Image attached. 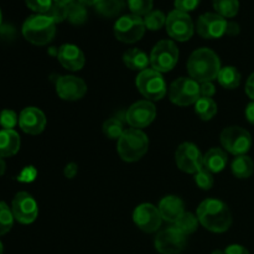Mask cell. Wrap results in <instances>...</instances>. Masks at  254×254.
Listing matches in <instances>:
<instances>
[{"label": "cell", "instance_id": "cell-1", "mask_svg": "<svg viewBox=\"0 0 254 254\" xmlns=\"http://www.w3.org/2000/svg\"><path fill=\"white\" fill-rule=\"evenodd\" d=\"M198 222L215 233H223L232 225V215L223 201L217 198H207L202 201L197 208Z\"/></svg>", "mask_w": 254, "mask_h": 254}, {"label": "cell", "instance_id": "cell-2", "mask_svg": "<svg viewBox=\"0 0 254 254\" xmlns=\"http://www.w3.org/2000/svg\"><path fill=\"white\" fill-rule=\"evenodd\" d=\"M221 61L215 51L207 47H201L191 54L188 60V72L198 83L212 82L221 71Z\"/></svg>", "mask_w": 254, "mask_h": 254}, {"label": "cell", "instance_id": "cell-3", "mask_svg": "<svg viewBox=\"0 0 254 254\" xmlns=\"http://www.w3.org/2000/svg\"><path fill=\"white\" fill-rule=\"evenodd\" d=\"M149 149V139L140 129L130 128L124 130L121 138L118 139L119 156L127 163H134L143 158Z\"/></svg>", "mask_w": 254, "mask_h": 254}, {"label": "cell", "instance_id": "cell-4", "mask_svg": "<svg viewBox=\"0 0 254 254\" xmlns=\"http://www.w3.org/2000/svg\"><path fill=\"white\" fill-rule=\"evenodd\" d=\"M56 34V24L46 15H31L22 25V35L32 45L44 46L54 40Z\"/></svg>", "mask_w": 254, "mask_h": 254}, {"label": "cell", "instance_id": "cell-5", "mask_svg": "<svg viewBox=\"0 0 254 254\" xmlns=\"http://www.w3.org/2000/svg\"><path fill=\"white\" fill-rule=\"evenodd\" d=\"M135 84L141 96L146 98V101H160L165 97L168 92L166 82L160 72L153 68H146L139 72L136 76Z\"/></svg>", "mask_w": 254, "mask_h": 254}, {"label": "cell", "instance_id": "cell-6", "mask_svg": "<svg viewBox=\"0 0 254 254\" xmlns=\"http://www.w3.org/2000/svg\"><path fill=\"white\" fill-rule=\"evenodd\" d=\"M200 97V83L191 77H180L169 87V98L176 106H191L195 104Z\"/></svg>", "mask_w": 254, "mask_h": 254}, {"label": "cell", "instance_id": "cell-7", "mask_svg": "<svg viewBox=\"0 0 254 254\" xmlns=\"http://www.w3.org/2000/svg\"><path fill=\"white\" fill-rule=\"evenodd\" d=\"M221 144L226 151L233 155H246L252 148V135L242 127H228L221 133Z\"/></svg>", "mask_w": 254, "mask_h": 254}, {"label": "cell", "instance_id": "cell-8", "mask_svg": "<svg viewBox=\"0 0 254 254\" xmlns=\"http://www.w3.org/2000/svg\"><path fill=\"white\" fill-rule=\"evenodd\" d=\"M179 60V49L171 40H161L154 46L150 54V64L153 69L169 72L176 66Z\"/></svg>", "mask_w": 254, "mask_h": 254}, {"label": "cell", "instance_id": "cell-9", "mask_svg": "<svg viewBox=\"0 0 254 254\" xmlns=\"http://www.w3.org/2000/svg\"><path fill=\"white\" fill-rule=\"evenodd\" d=\"M145 25L140 16L129 14L121 16L114 24V35L124 44H134L145 34Z\"/></svg>", "mask_w": 254, "mask_h": 254}, {"label": "cell", "instance_id": "cell-10", "mask_svg": "<svg viewBox=\"0 0 254 254\" xmlns=\"http://www.w3.org/2000/svg\"><path fill=\"white\" fill-rule=\"evenodd\" d=\"M165 27L169 36L180 42L190 40L195 31V26L190 15L179 10H173L168 15Z\"/></svg>", "mask_w": 254, "mask_h": 254}, {"label": "cell", "instance_id": "cell-11", "mask_svg": "<svg viewBox=\"0 0 254 254\" xmlns=\"http://www.w3.org/2000/svg\"><path fill=\"white\" fill-rule=\"evenodd\" d=\"M154 246L160 254H180L186 247V236L176 227L165 228L156 235Z\"/></svg>", "mask_w": 254, "mask_h": 254}, {"label": "cell", "instance_id": "cell-12", "mask_svg": "<svg viewBox=\"0 0 254 254\" xmlns=\"http://www.w3.org/2000/svg\"><path fill=\"white\" fill-rule=\"evenodd\" d=\"M11 211L14 218L22 225H30L39 215V207L35 198L29 192H17L12 198Z\"/></svg>", "mask_w": 254, "mask_h": 254}, {"label": "cell", "instance_id": "cell-13", "mask_svg": "<svg viewBox=\"0 0 254 254\" xmlns=\"http://www.w3.org/2000/svg\"><path fill=\"white\" fill-rule=\"evenodd\" d=\"M175 161L181 171L196 174L203 166V155L192 143H183L175 153Z\"/></svg>", "mask_w": 254, "mask_h": 254}, {"label": "cell", "instance_id": "cell-14", "mask_svg": "<svg viewBox=\"0 0 254 254\" xmlns=\"http://www.w3.org/2000/svg\"><path fill=\"white\" fill-rule=\"evenodd\" d=\"M133 221L136 227L146 233H153L160 228L163 217L160 211L151 203H141L133 212Z\"/></svg>", "mask_w": 254, "mask_h": 254}, {"label": "cell", "instance_id": "cell-15", "mask_svg": "<svg viewBox=\"0 0 254 254\" xmlns=\"http://www.w3.org/2000/svg\"><path fill=\"white\" fill-rule=\"evenodd\" d=\"M227 24L225 17L220 16L216 12H206L197 19L196 30L197 34L203 39L213 40L220 39L226 35Z\"/></svg>", "mask_w": 254, "mask_h": 254}, {"label": "cell", "instance_id": "cell-16", "mask_svg": "<svg viewBox=\"0 0 254 254\" xmlns=\"http://www.w3.org/2000/svg\"><path fill=\"white\" fill-rule=\"evenodd\" d=\"M156 117V108L153 102L138 101L129 107L127 112V122L131 128L141 129L150 126Z\"/></svg>", "mask_w": 254, "mask_h": 254}, {"label": "cell", "instance_id": "cell-17", "mask_svg": "<svg viewBox=\"0 0 254 254\" xmlns=\"http://www.w3.org/2000/svg\"><path fill=\"white\" fill-rule=\"evenodd\" d=\"M56 93L64 101H78L87 93V84L76 76H61L56 81Z\"/></svg>", "mask_w": 254, "mask_h": 254}, {"label": "cell", "instance_id": "cell-18", "mask_svg": "<svg viewBox=\"0 0 254 254\" xmlns=\"http://www.w3.org/2000/svg\"><path fill=\"white\" fill-rule=\"evenodd\" d=\"M19 126L22 131L30 135L42 133L46 127V117L44 112L36 107H27L19 116Z\"/></svg>", "mask_w": 254, "mask_h": 254}, {"label": "cell", "instance_id": "cell-19", "mask_svg": "<svg viewBox=\"0 0 254 254\" xmlns=\"http://www.w3.org/2000/svg\"><path fill=\"white\" fill-rule=\"evenodd\" d=\"M59 62L69 71H79L84 66V55L78 46L72 44H64L57 50Z\"/></svg>", "mask_w": 254, "mask_h": 254}, {"label": "cell", "instance_id": "cell-20", "mask_svg": "<svg viewBox=\"0 0 254 254\" xmlns=\"http://www.w3.org/2000/svg\"><path fill=\"white\" fill-rule=\"evenodd\" d=\"M159 211L164 221L175 223L185 213L183 200L178 196H165L159 203Z\"/></svg>", "mask_w": 254, "mask_h": 254}, {"label": "cell", "instance_id": "cell-21", "mask_svg": "<svg viewBox=\"0 0 254 254\" xmlns=\"http://www.w3.org/2000/svg\"><path fill=\"white\" fill-rule=\"evenodd\" d=\"M20 149V136L14 129L0 130V156L9 158L15 155Z\"/></svg>", "mask_w": 254, "mask_h": 254}, {"label": "cell", "instance_id": "cell-22", "mask_svg": "<svg viewBox=\"0 0 254 254\" xmlns=\"http://www.w3.org/2000/svg\"><path fill=\"white\" fill-rule=\"evenodd\" d=\"M228 163L227 153L221 148H212L203 155V166L211 173H221Z\"/></svg>", "mask_w": 254, "mask_h": 254}, {"label": "cell", "instance_id": "cell-23", "mask_svg": "<svg viewBox=\"0 0 254 254\" xmlns=\"http://www.w3.org/2000/svg\"><path fill=\"white\" fill-rule=\"evenodd\" d=\"M123 61L128 68L141 72L150 64V56L140 49H130L124 52Z\"/></svg>", "mask_w": 254, "mask_h": 254}, {"label": "cell", "instance_id": "cell-24", "mask_svg": "<svg viewBox=\"0 0 254 254\" xmlns=\"http://www.w3.org/2000/svg\"><path fill=\"white\" fill-rule=\"evenodd\" d=\"M94 7L101 16L116 17L126 7V0H98Z\"/></svg>", "mask_w": 254, "mask_h": 254}, {"label": "cell", "instance_id": "cell-25", "mask_svg": "<svg viewBox=\"0 0 254 254\" xmlns=\"http://www.w3.org/2000/svg\"><path fill=\"white\" fill-rule=\"evenodd\" d=\"M232 174L237 179H248L254 173V163L252 159L247 155L236 156L232 161Z\"/></svg>", "mask_w": 254, "mask_h": 254}, {"label": "cell", "instance_id": "cell-26", "mask_svg": "<svg viewBox=\"0 0 254 254\" xmlns=\"http://www.w3.org/2000/svg\"><path fill=\"white\" fill-rule=\"evenodd\" d=\"M217 79L223 88L235 89L241 84L242 76H241V72L236 67L226 66L221 68Z\"/></svg>", "mask_w": 254, "mask_h": 254}, {"label": "cell", "instance_id": "cell-27", "mask_svg": "<svg viewBox=\"0 0 254 254\" xmlns=\"http://www.w3.org/2000/svg\"><path fill=\"white\" fill-rule=\"evenodd\" d=\"M195 112L202 121H211L217 114V104L212 98L200 97L195 103Z\"/></svg>", "mask_w": 254, "mask_h": 254}, {"label": "cell", "instance_id": "cell-28", "mask_svg": "<svg viewBox=\"0 0 254 254\" xmlns=\"http://www.w3.org/2000/svg\"><path fill=\"white\" fill-rule=\"evenodd\" d=\"M216 14L222 17H235L240 11V0H213Z\"/></svg>", "mask_w": 254, "mask_h": 254}, {"label": "cell", "instance_id": "cell-29", "mask_svg": "<svg viewBox=\"0 0 254 254\" xmlns=\"http://www.w3.org/2000/svg\"><path fill=\"white\" fill-rule=\"evenodd\" d=\"M67 19L73 25H82L87 20V9L78 1H72L67 5Z\"/></svg>", "mask_w": 254, "mask_h": 254}, {"label": "cell", "instance_id": "cell-30", "mask_svg": "<svg viewBox=\"0 0 254 254\" xmlns=\"http://www.w3.org/2000/svg\"><path fill=\"white\" fill-rule=\"evenodd\" d=\"M198 223L200 222H198L197 216H195L191 212H185L175 223H174V227H176L180 232H183L184 235L188 236L197 230Z\"/></svg>", "mask_w": 254, "mask_h": 254}, {"label": "cell", "instance_id": "cell-31", "mask_svg": "<svg viewBox=\"0 0 254 254\" xmlns=\"http://www.w3.org/2000/svg\"><path fill=\"white\" fill-rule=\"evenodd\" d=\"M143 20L145 29L151 30V31L160 30L166 24V16L161 10H151L149 14L144 16Z\"/></svg>", "mask_w": 254, "mask_h": 254}, {"label": "cell", "instance_id": "cell-32", "mask_svg": "<svg viewBox=\"0 0 254 254\" xmlns=\"http://www.w3.org/2000/svg\"><path fill=\"white\" fill-rule=\"evenodd\" d=\"M14 223V215L9 206L0 201V236H4L11 230Z\"/></svg>", "mask_w": 254, "mask_h": 254}, {"label": "cell", "instance_id": "cell-33", "mask_svg": "<svg viewBox=\"0 0 254 254\" xmlns=\"http://www.w3.org/2000/svg\"><path fill=\"white\" fill-rule=\"evenodd\" d=\"M103 133L109 139H119L124 133L123 123L117 118L107 119L103 123Z\"/></svg>", "mask_w": 254, "mask_h": 254}, {"label": "cell", "instance_id": "cell-34", "mask_svg": "<svg viewBox=\"0 0 254 254\" xmlns=\"http://www.w3.org/2000/svg\"><path fill=\"white\" fill-rule=\"evenodd\" d=\"M128 6L133 15L145 16L153 10V0H128Z\"/></svg>", "mask_w": 254, "mask_h": 254}, {"label": "cell", "instance_id": "cell-35", "mask_svg": "<svg viewBox=\"0 0 254 254\" xmlns=\"http://www.w3.org/2000/svg\"><path fill=\"white\" fill-rule=\"evenodd\" d=\"M193 179H195L196 185L200 189H202V190H210L213 186V183H215L212 173H211L210 170H207L205 166H202V168L195 174Z\"/></svg>", "mask_w": 254, "mask_h": 254}, {"label": "cell", "instance_id": "cell-36", "mask_svg": "<svg viewBox=\"0 0 254 254\" xmlns=\"http://www.w3.org/2000/svg\"><path fill=\"white\" fill-rule=\"evenodd\" d=\"M47 17L52 20L55 24H59V22L64 21L67 19V5H62V4H57V2L54 1L52 6L50 7L49 11L46 12Z\"/></svg>", "mask_w": 254, "mask_h": 254}, {"label": "cell", "instance_id": "cell-37", "mask_svg": "<svg viewBox=\"0 0 254 254\" xmlns=\"http://www.w3.org/2000/svg\"><path fill=\"white\" fill-rule=\"evenodd\" d=\"M19 123V117L11 109H4L0 112V126L2 129H14Z\"/></svg>", "mask_w": 254, "mask_h": 254}, {"label": "cell", "instance_id": "cell-38", "mask_svg": "<svg viewBox=\"0 0 254 254\" xmlns=\"http://www.w3.org/2000/svg\"><path fill=\"white\" fill-rule=\"evenodd\" d=\"M27 7L37 14H46L54 4V0H25Z\"/></svg>", "mask_w": 254, "mask_h": 254}, {"label": "cell", "instance_id": "cell-39", "mask_svg": "<svg viewBox=\"0 0 254 254\" xmlns=\"http://www.w3.org/2000/svg\"><path fill=\"white\" fill-rule=\"evenodd\" d=\"M200 1L201 0H175L174 5H175V10L189 14L200 5Z\"/></svg>", "mask_w": 254, "mask_h": 254}, {"label": "cell", "instance_id": "cell-40", "mask_svg": "<svg viewBox=\"0 0 254 254\" xmlns=\"http://www.w3.org/2000/svg\"><path fill=\"white\" fill-rule=\"evenodd\" d=\"M216 93L215 84L212 82H202L200 83V94L201 97H206V98H212Z\"/></svg>", "mask_w": 254, "mask_h": 254}, {"label": "cell", "instance_id": "cell-41", "mask_svg": "<svg viewBox=\"0 0 254 254\" xmlns=\"http://www.w3.org/2000/svg\"><path fill=\"white\" fill-rule=\"evenodd\" d=\"M225 254H250V251L241 245H231L225 250Z\"/></svg>", "mask_w": 254, "mask_h": 254}, {"label": "cell", "instance_id": "cell-42", "mask_svg": "<svg viewBox=\"0 0 254 254\" xmlns=\"http://www.w3.org/2000/svg\"><path fill=\"white\" fill-rule=\"evenodd\" d=\"M77 173H78V165L74 163L67 164L66 168H64V176H66L67 179H73L74 176L77 175Z\"/></svg>", "mask_w": 254, "mask_h": 254}, {"label": "cell", "instance_id": "cell-43", "mask_svg": "<svg viewBox=\"0 0 254 254\" xmlns=\"http://www.w3.org/2000/svg\"><path fill=\"white\" fill-rule=\"evenodd\" d=\"M246 93L252 101H254V72L248 77L247 83H246Z\"/></svg>", "mask_w": 254, "mask_h": 254}, {"label": "cell", "instance_id": "cell-44", "mask_svg": "<svg viewBox=\"0 0 254 254\" xmlns=\"http://www.w3.org/2000/svg\"><path fill=\"white\" fill-rule=\"evenodd\" d=\"M246 118L251 124H254V101L246 107Z\"/></svg>", "mask_w": 254, "mask_h": 254}, {"label": "cell", "instance_id": "cell-45", "mask_svg": "<svg viewBox=\"0 0 254 254\" xmlns=\"http://www.w3.org/2000/svg\"><path fill=\"white\" fill-rule=\"evenodd\" d=\"M226 34L231 35V36L238 35V34H240V25L236 24V22H228L227 30H226Z\"/></svg>", "mask_w": 254, "mask_h": 254}, {"label": "cell", "instance_id": "cell-46", "mask_svg": "<svg viewBox=\"0 0 254 254\" xmlns=\"http://www.w3.org/2000/svg\"><path fill=\"white\" fill-rule=\"evenodd\" d=\"M77 1L81 2L82 5H84V6H94L98 0H77Z\"/></svg>", "mask_w": 254, "mask_h": 254}, {"label": "cell", "instance_id": "cell-47", "mask_svg": "<svg viewBox=\"0 0 254 254\" xmlns=\"http://www.w3.org/2000/svg\"><path fill=\"white\" fill-rule=\"evenodd\" d=\"M5 169H6V164H5V161H4V159H2V156H0V176L4 175Z\"/></svg>", "mask_w": 254, "mask_h": 254}, {"label": "cell", "instance_id": "cell-48", "mask_svg": "<svg viewBox=\"0 0 254 254\" xmlns=\"http://www.w3.org/2000/svg\"><path fill=\"white\" fill-rule=\"evenodd\" d=\"M55 2H57V4H62V5H68L69 2L74 1V0H54Z\"/></svg>", "mask_w": 254, "mask_h": 254}, {"label": "cell", "instance_id": "cell-49", "mask_svg": "<svg viewBox=\"0 0 254 254\" xmlns=\"http://www.w3.org/2000/svg\"><path fill=\"white\" fill-rule=\"evenodd\" d=\"M4 253V247H2V243L0 242V254Z\"/></svg>", "mask_w": 254, "mask_h": 254}, {"label": "cell", "instance_id": "cell-50", "mask_svg": "<svg viewBox=\"0 0 254 254\" xmlns=\"http://www.w3.org/2000/svg\"><path fill=\"white\" fill-rule=\"evenodd\" d=\"M213 254H225V253L221 252V251H216V252H213Z\"/></svg>", "mask_w": 254, "mask_h": 254}, {"label": "cell", "instance_id": "cell-51", "mask_svg": "<svg viewBox=\"0 0 254 254\" xmlns=\"http://www.w3.org/2000/svg\"><path fill=\"white\" fill-rule=\"evenodd\" d=\"M1 20H2V16H1V10H0V26H1Z\"/></svg>", "mask_w": 254, "mask_h": 254}]
</instances>
